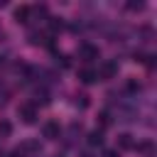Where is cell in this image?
<instances>
[{
  "instance_id": "obj_6",
  "label": "cell",
  "mask_w": 157,
  "mask_h": 157,
  "mask_svg": "<svg viewBox=\"0 0 157 157\" xmlns=\"http://www.w3.org/2000/svg\"><path fill=\"white\" fill-rule=\"evenodd\" d=\"M29 17H32V7H29V5H20V7H15V22H17V25H27Z\"/></svg>"
},
{
  "instance_id": "obj_8",
  "label": "cell",
  "mask_w": 157,
  "mask_h": 157,
  "mask_svg": "<svg viewBox=\"0 0 157 157\" xmlns=\"http://www.w3.org/2000/svg\"><path fill=\"white\" fill-rule=\"evenodd\" d=\"M78 81H81V83H96V81H98V76H96V71H93V69H88V66H86V69H81V71H78Z\"/></svg>"
},
{
  "instance_id": "obj_21",
  "label": "cell",
  "mask_w": 157,
  "mask_h": 157,
  "mask_svg": "<svg viewBox=\"0 0 157 157\" xmlns=\"http://www.w3.org/2000/svg\"><path fill=\"white\" fill-rule=\"evenodd\" d=\"M7 98H10V91H7V88H5L2 83H0V108H2L5 103H7Z\"/></svg>"
},
{
  "instance_id": "obj_24",
  "label": "cell",
  "mask_w": 157,
  "mask_h": 157,
  "mask_svg": "<svg viewBox=\"0 0 157 157\" xmlns=\"http://www.w3.org/2000/svg\"><path fill=\"white\" fill-rule=\"evenodd\" d=\"M81 157H93V155L91 152H81Z\"/></svg>"
},
{
  "instance_id": "obj_11",
  "label": "cell",
  "mask_w": 157,
  "mask_h": 157,
  "mask_svg": "<svg viewBox=\"0 0 157 157\" xmlns=\"http://www.w3.org/2000/svg\"><path fill=\"white\" fill-rule=\"evenodd\" d=\"M47 25H49V37L64 29V20H61V17H49V20H47Z\"/></svg>"
},
{
  "instance_id": "obj_7",
  "label": "cell",
  "mask_w": 157,
  "mask_h": 157,
  "mask_svg": "<svg viewBox=\"0 0 157 157\" xmlns=\"http://www.w3.org/2000/svg\"><path fill=\"white\" fill-rule=\"evenodd\" d=\"M49 101H52V98H49V91H47L44 86H39V88L32 93V105H34V108H37V105H47Z\"/></svg>"
},
{
  "instance_id": "obj_13",
  "label": "cell",
  "mask_w": 157,
  "mask_h": 157,
  "mask_svg": "<svg viewBox=\"0 0 157 157\" xmlns=\"http://www.w3.org/2000/svg\"><path fill=\"white\" fill-rule=\"evenodd\" d=\"M132 150H137V152H142V155H152V152H155V145H152V140H142V142H137Z\"/></svg>"
},
{
  "instance_id": "obj_4",
  "label": "cell",
  "mask_w": 157,
  "mask_h": 157,
  "mask_svg": "<svg viewBox=\"0 0 157 157\" xmlns=\"http://www.w3.org/2000/svg\"><path fill=\"white\" fill-rule=\"evenodd\" d=\"M42 135H44L47 140H59V135H61L59 123H56V120H47V123L42 125Z\"/></svg>"
},
{
  "instance_id": "obj_16",
  "label": "cell",
  "mask_w": 157,
  "mask_h": 157,
  "mask_svg": "<svg viewBox=\"0 0 157 157\" xmlns=\"http://www.w3.org/2000/svg\"><path fill=\"white\" fill-rule=\"evenodd\" d=\"M74 105L81 108V110L88 108V96H86V93H76V96H74Z\"/></svg>"
},
{
  "instance_id": "obj_14",
  "label": "cell",
  "mask_w": 157,
  "mask_h": 157,
  "mask_svg": "<svg viewBox=\"0 0 157 157\" xmlns=\"http://www.w3.org/2000/svg\"><path fill=\"white\" fill-rule=\"evenodd\" d=\"M81 132H83V125H81V123H71V125H69V130H66L69 140H76Z\"/></svg>"
},
{
  "instance_id": "obj_17",
  "label": "cell",
  "mask_w": 157,
  "mask_h": 157,
  "mask_svg": "<svg viewBox=\"0 0 157 157\" xmlns=\"http://www.w3.org/2000/svg\"><path fill=\"white\" fill-rule=\"evenodd\" d=\"M32 15H37V17H42V20H49L47 5H32Z\"/></svg>"
},
{
  "instance_id": "obj_9",
  "label": "cell",
  "mask_w": 157,
  "mask_h": 157,
  "mask_svg": "<svg viewBox=\"0 0 157 157\" xmlns=\"http://www.w3.org/2000/svg\"><path fill=\"white\" fill-rule=\"evenodd\" d=\"M132 147H135V140H132L130 132L118 135V150H132Z\"/></svg>"
},
{
  "instance_id": "obj_10",
  "label": "cell",
  "mask_w": 157,
  "mask_h": 157,
  "mask_svg": "<svg viewBox=\"0 0 157 157\" xmlns=\"http://www.w3.org/2000/svg\"><path fill=\"white\" fill-rule=\"evenodd\" d=\"M96 123H98V128H96V130H101V132H103V130L113 123V118H110V113H108V110H101V113H98V118H96Z\"/></svg>"
},
{
  "instance_id": "obj_12",
  "label": "cell",
  "mask_w": 157,
  "mask_h": 157,
  "mask_svg": "<svg viewBox=\"0 0 157 157\" xmlns=\"http://www.w3.org/2000/svg\"><path fill=\"white\" fill-rule=\"evenodd\" d=\"M86 140H88L91 147H101V145H103V132H101V130H93V132H88Z\"/></svg>"
},
{
  "instance_id": "obj_1",
  "label": "cell",
  "mask_w": 157,
  "mask_h": 157,
  "mask_svg": "<svg viewBox=\"0 0 157 157\" xmlns=\"http://www.w3.org/2000/svg\"><path fill=\"white\" fill-rule=\"evenodd\" d=\"M76 54H78V59H81V61H96V59L101 56L98 47H96V44H91V42H81V44H78V49H76Z\"/></svg>"
},
{
  "instance_id": "obj_19",
  "label": "cell",
  "mask_w": 157,
  "mask_h": 157,
  "mask_svg": "<svg viewBox=\"0 0 157 157\" xmlns=\"http://www.w3.org/2000/svg\"><path fill=\"white\" fill-rule=\"evenodd\" d=\"M137 32H140V34L145 37L142 42H152V34H155V32H152V27H150V25H142V27H140Z\"/></svg>"
},
{
  "instance_id": "obj_20",
  "label": "cell",
  "mask_w": 157,
  "mask_h": 157,
  "mask_svg": "<svg viewBox=\"0 0 157 157\" xmlns=\"http://www.w3.org/2000/svg\"><path fill=\"white\" fill-rule=\"evenodd\" d=\"M54 59H56V64H59L61 69H69V66H71V59H69L66 54H54Z\"/></svg>"
},
{
  "instance_id": "obj_25",
  "label": "cell",
  "mask_w": 157,
  "mask_h": 157,
  "mask_svg": "<svg viewBox=\"0 0 157 157\" xmlns=\"http://www.w3.org/2000/svg\"><path fill=\"white\" fill-rule=\"evenodd\" d=\"M0 64H2V56H0Z\"/></svg>"
},
{
  "instance_id": "obj_23",
  "label": "cell",
  "mask_w": 157,
  "mask_h": 157,
  "mask_svg": "<svg viewBox=\"0 0 157 157\" xmlns=\"http://www.w3.org/2000/svg\"><path fill=\"white\" fill-rule=\"evenodd\" d=\"M103 157H118V152H115V150H105V152H103Z\"/></svg>"
},
{
  "instance_id": "obj_2",
  "label": "cell",
  "mask_w": 157,
  "mask_h": 157,
  "mask_svg": "<svg viewBox=\"0 0 157 157\" xmlns=\"http://www.w3.org/2000/svg\"><path fill=\"white\" fill-rule=\"evenodd\" d=\"M96 76H98V78H115V76H118V61H115V59L103 61V64L98 66Z\"/></svg>"
},
{
  "instance_id": "obj_5",
  "label": "cell",
  "mask_w": 157,
  "mask_h": 157,
  "mask_svg": "<svg viewBox=\"0 0 157 157\" xmlns=\"http://www.w3.org/2000/svg\"><path fill=\"white\" fill-rule=\"evenodd\" d=\"M17 152H20L22 157H27V155H39V152H42V145H39V140H25V142L17 147Z\"/></svg>"
},
{
  "instance_id": "obj_3",
  "label": "cell",
  "mask_w": 157,
  "mask_h": 157,
  "mask_svg": "<svg viewBox=\"0 0 157 157\" xmlns=\"http://www.w3.org/2000/svg\"><path fill=\"white\" fill-rule=\"evenodd\" d=\"M17 115H20V120H22L25 125H32V123L37 120V108H34L32 103H22V105L17 108Z\"/></svg>"
},
{
  "instance_id": "obj_18",
  "label": "cell",
  "mask_w": 157,
  "mask_h": 157,
  "mask_svg": "<svg viewBox=\"0 0 157 157\" xmlns=\"http://www.w3.org/2000/svg\"><path fill=\"white\" fill-rule=\"evenodd\" d=\"M140 88H142V86H140L135 78H128V81H125V93H137Z\"/></svg>"
},
{
  "instance_id": "obj_15",
  "label": "cell",
  "mask_w": 157,
  "mask_h": 157,
  "mask_svg": "<svg viewBox=\"0 0 157 157\" xmlns=\"http://www.w3.org/2000/svg\"><path fill=\"white\" fill-rule=\"evenodd\" d=\"M10 135H12V123L0 118V137H10Z\"/></svg>"
},
{
  "instance_id": "obj_22",
  "label": "cell",
  "mask_w": 157,
  "mask_h": 157,
  "mask_svg": "<svg viewBox=\"0 0 157 157\" xmlns=\"http://www.w3.org/2000/svg\"><path fill=\"white\" fill-rule=\"evenodd\" d=\"M125 7H128V10H132V12H135V10H142V7H145V2H128V5H125Z\"/></svg>"
},
{
  "instance_id": "obj_26",
  "label": "cell",
  "mask_w": 157,
  "mask_h": 157,
  "mask_svg": "<svg viewBox=\"0 0 157 157\" xmlns=\"http://www.w3.org/2000/svg\"><path fill=\"white\" fill-rule=\"evenodd\" d=\"M56 157H61V155H56Z\"/></svg>"
}]
</instances>
